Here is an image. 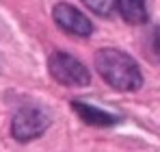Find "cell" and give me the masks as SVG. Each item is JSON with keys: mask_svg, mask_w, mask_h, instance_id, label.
<instances>
[{"mask_svg": "<svg viewBox=\"0 0 160 152\" xmlns=\"http://www.w3.org/2000/svg\"><path fill=\"white\" fill-rule=\"evenodd\" d=\"M72 109L78 113V117H82V122H87V124H91V126H112V124L119 122L117 115L106 113V111H102V109H98V106H93V104H89V102L74 100L72 102Z\"/></svg>", "mask_w": 160, "mask_h": 152, "instance_id": "5b68a950", "label": "cell"}, {"mask_svg": "<svg viewBox=\"0 0 160 152\" xmlns=\"http://www.w3.org/2000/svg\"><path fill=\"white\" fill-rule=\"evenodd\" d=\"M115 7L128 24H134V26L145 24L147 18H149L145 0H115Z\"/></svg>", "mask_w": 160, "mask_h": 152, "instance_id": "8992f818", "label": "cell"}, {"mask_svg": "<svg viewBox=\"0 0 160 152\" xmlns=\"http://www.w3.org/2000/svg\"><path fill=\"white\" fill-rule=\"evenodd\" d=\"M82 2L98 15H110L115 7V0H82Z\"/></svg>", "mask_w": 160, "mask_h": 152, "instance_id": "52a82bcc", "label": "cell"}, {"mask_svg": "<svg viewBox=\"0 0 160 152\" xmlns=\"http://www.w3.org/2000/svg\"><path fill=\"white\" fill-rule=\"evenodd\" d=\"M52 15H54V22L61 26L65 33H69V35H76V37H89V35L93 33V24H91V20H89L84 13H80L76 7L67 4V2H58V4L54 7Z\"/></svg>", "mask_w": 160, "mask_h": 152, "instance_id": "277c9868", "label": "cell"}, {"mask_svg": "<svg viewBox=\"0 0 160 152\" xmlns=\"http://www.w3.org/2000/svg\"><path fill=\"white\" fill-rule=\"evenodd\" d=\"M50 74L56 83L67 85V87H84L91 83L89 70L80 63L76 57L67 54V52H54L48 61Z\"/></svg>", "mask_w": 160, "mask_h": 152, "instance_id": "7a4b0ae2", "label": "cell"}, {"mask_svg": "<svg viewBox=\"0 0 160 152\" xmlns=\"http://www.w3.org/2000/svg\"><path fill=\"white\" fill-rule=\"evenodd\" d=\"M50 126V115L39 106H24L13 115L11 122V135L18 141H30L46 133Z\"/></svg>", "mask_w": 160, "mask_h": 152, "instance_id": "3957f363", "label": "cell"}, {"mask_svg": "<svg viewBox=\"0 0 160 152\" xmlns=\"http://www.w3.org/2000/svg\"><path fill=\"white\" fill-rule=\"evenodd\" d=\"M95 70L117 91H136L143 85V74L136 61L117 48H102L95 52Z\"/></svg>", "mask_w": 160, "mask_h": 152, "instance_id": "6da1fadb", "label": "cell"}]
</instances>
